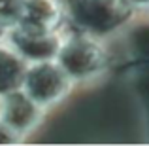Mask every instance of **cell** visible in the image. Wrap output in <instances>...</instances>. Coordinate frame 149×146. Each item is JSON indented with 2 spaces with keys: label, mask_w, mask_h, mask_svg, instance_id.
Segmentation results:
<instances>
[{
  "label": "cell",
  "mask_w": 149,
  "mask_h": 146,
  "mask_svg": "<svg viewBox=\"0 0 149 146\" xmlns=\"http://www.w3.org/2000/svg\"><path fill=\"white\" fill-rule=\"evenodd\" d=\"M55 59L74 84L95 82L108 68V51L102 38L81 30L62 32V42Z\"/></svg>",
  "instance_id": "1"
},
{
  "label": "cell",
  "mask_w": 149,
  "mask_h": 146,
  "mask_svg": "<svg viewBox=\"0 0 149 146\" xmlns=\"http://www.w3.org/2000/svg\"><path fill=\"white\" fill-rule=\"evenodd\" d=\"M66 19L74 30L106 38L121 30L136 11L123 0H66Z\"/></svg>",
  "instance_id": "2"
},
{
  "label": "cell",
  "mask_w": 149,
  "mask_h": 146,
  "mask_svg": "<svg viewBox=\"0 0 149 146\" xmlns=\"http://www.w3.org/2000/svg\"><path fill=\"white\" fill-rule=\"evenodd\" d=\"M74 85L76 84L57 63V59H49V61L29 63L21 89L44 110H47L58 104L72 91Z\"/></svg>",
  "instance_id": "3"
},
{
  "label": "cell",
  "mask_w": 149,
  "mask_h": 146,
  "mask_svg": "<svg viewBox=\"0 0 149 146\" xmlns=\"http://www.w3.org/2000/svg\"><path fill=\"white\" fill-rule=\"evenodd\" d=\"M45 110L30 99L21 87L0 97V118L15 129L23 139L40 125Z\"/></svg>",
  "instance_id": "4"
},
{
  "label": "cell",
  "mask_w": 149,
  "mask_h": 146,
  "mask_svg": "<svg viewBox=\"0 0 149 146\" xmlns=\"http://www.w3.org/2000/svg\"><path fill=\"white\" fill-rule=\"evenodd\" d=\"M6 42L26 63L49 61V59L57 57L62 42V32H38V30L13 27L8 32Z\"/></svg>",
  "instance_id": "5"
},
{
  "label": "cell",
  "mask_w": 149,
  "mask_h": 146,
  "mask_svg": "<svg viewBox=\"0 0 149 146\" xmlns=\"http://www.w3.org/2000/svg\"><path fill=\"white\" fill-rule=\"evenodd\" d=\"M66 21V6L62 0H25L17 27L38 32H62Z\"/></svg>",
  "instance_id": "6"
},
{
  "label": "cell",
  "mask_w": 149,
  "mask_h": 146,
  "mask_svg": "<svg viewBox=\"0 0 149 146\" xmlns=\"http://www.w3.org/2000/svg\"><path fill=\"white\" fill-rule=\"evenodd\" d=\"M29 63L8 42H0V97L23 85Z\"/></svg>",
  "instance_id": "7"
},
{
  "label": "cell",
  "mask_w": 149,
  "mask_h": 146,
  "mask_svg": "<svg viewBox=\"0 0 149 146\" xmlns=\"http://www.w3.org/2000/svg\"><path fill=\"white\" fill-rule=\"evenodd\" d=\"M23 2L25 0H0V25L8 30L17 27L23 13Z\"/></svg>",
  "instance_id": "8"
},
{
  "label": "cell",
  "mask_w": 149,
  "mask_h": 146,
  "mask_svg": "<svg viewBox=\"0 0 149 146\" xmlns=\"http://www.w3.org/2000/svg\"><path fill=\"white\" fill-rule=\"evenodd\" d=\"M23 137L15 131L11 125H8L6 121L0 118V144H17V142H23Z\"/></svg>",
  "instance_id": "9"
},
{
  "label": "cell",
  "mask_w": 149,
  "mask_h": 146,
  "mask_svg": "<svg viewBox=\"0 0 149 146\" xmlns=\"http://www.w3.org/2000/svg\"><path fill=\"white\" fill-rule=\"evenodd\" d=\"M127 6H130L136 13L140 11H149V0H123Z\"/></svg>",
  "instance_id": "10"
},
{
  "label": "cell",
  "mask_w": 149,
  "mask_h": 146,
  "mask_svg": "<svg viewBox=\"0 0 149 146\" xmlns=\"http://www.w3.org/2000/svg\"><path fill=\"white\" fill-rule=\"evenodd\" d=\"M8 32H10V30H8L4 25H0V42H6V38H8Z\"/></svg>",
  "instance_id": "11"
}]
</instances>
